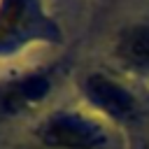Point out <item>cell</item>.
Segmentation results:
<instances>
[{"instance_id":"obj_1","label":"cell","mask_w":149,"mask_h":149,"mask_svg":"<svg viewBox=\"0 0 149 149\" xmlns=\"http://www.w3.org/2000/svg\"><path fill=\"white\" fill-rule=\"evenodd\" d=\"M119 56L137 68L149 65V23H140L128 28L119 40Z\"/></svg>"},{"instance_id":"obj_2","label":"cell","mask_w":149,"mask_h":149,"mask_svg":"<svg viewBox=\"0 0 149 149\" xmlns=\"http://www.w3.org/2000/svg\"><path fill=\"white\" fill-rule=\"evenodd\" d=\"M30 149H81V147H63V144H40V147H30Z\"/></svg>"}]
</instances>
